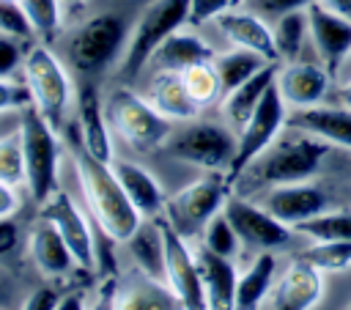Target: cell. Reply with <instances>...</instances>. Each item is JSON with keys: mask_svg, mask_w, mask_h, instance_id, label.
<instances>
[{"mask_svg": "<svg viewBox=\"0 0 351 310\" xmlns=\"http://www.w3.org/2000/svg\"><path fill=\"white\" fill-rule=\"evenodd\" d=\"M71 159H74V170H77V181H80L85 208H88L90 219L96 222L99 233L104 239H110L112 244L129 241L134 236V230L143 225L145 217L126 198V192L118 184L112 167L107 162L93 159L80 145L74 148Z\"/></svg>", "mask_w": 351, "mask_h": 310, "instance_id": "obj_1", "label": "cell"}, {"mask_svg": "<svg viewBox=\"0 0 351 310\" xmlns=\"http://www.w3.org/2000/svg\"><path fill=\"white\" fill-rule=\"evenodd\" d=\"M326 154H329V143L291 129V134H280L239 176L236 184H241L244 189H271L282 184L307 181L318 173Z\"/></svg>", "mask_w": 351, "mask_h": 310, "instance_id": "obj_2", "label": "cell"}, {"mask_svg": "<svg viewBox=\"0 0 351 310\" xmlns=\"http://www.w3.org/2000/svg\"><path fill=\"white\" fill-rule=\"evenodd\" d=\"M129 25L121 14H93L66 36V60L74 71L93 77L121 63Z\"/></svg>", "mask_w": 351, "mask_h": 310, "instance_id": "obj_3", "label": "cell"}, {"mask_svg": "<svg viewBox=\"0 0 351 310\" xmlns=\"http://www.w3.org/2000/svg\"><path fill=\"white\" fill-rule=\"evenodd\" d=\"M22 82L30 91L33 107L49 121L52 129H63L69 107L77 102L69 69L47 44H30L22 58Z\"/></svg>", "mask_w": 351, "mask_h": 310, "instance_id": "obj_4", "label": "cell"}, {"mask_svg": "<svg viewBox=\"0 0 351 310\" xmlns=\"http://www.w3.org/2000/svg\"><path fill=\"white\" fill-rule=\"evenodd\" d=\"M19 140L25 156V189L30 200L44 206L58 192V167H60V143L58 129L30 104L19 112Z\"/></svg>", "mask_w": 351, "mask_h": 310, "instance_id": "obj_5", "label": "cell"}, {"mask_svg": "<svg viewBox=\"0 0 351 310\" xmlns=\"http://www.w3.org/2000/svg\"><path fill=\"white\" fill-rule=\"evenodd\" d=\"M184 25H189V0H148L137 25L129 30V41L118 63V77L123 82H134L151 63L159 44Z\"/></svg>", "mask_w": 351, "mask_h": 310, "instance_id": "obj_6", "label": "cell"}, {"mask_svg": "<svg viewBox=\"0 0 351 310\" xmlns=\"http://www.w3.org/2000/svg\"><path fill=\"white\" fill-rule=\"evenodd\" d=\"M236 143L239 137L228 129V123L192 118V121H184L181 129H173L162 148L167 151V156L184 165L228 173L236 156Z\"/></svg>", "mask_w": 351, "mask_h": 310, "instance_id": "obj_7", "label": "cell"}, {"mask_svg": "<svg viewBox=\"0 0 351 310\" xmlns=\"http://www.w3.org/2000/svg\"><path fill=\"white\" fill-rule=\"evenodd\" d=\"M107 118L110 126L123 137L126 145L134 151H151L165 145L173 132V121L159 115L151 102L132 88H115L107 99Z\"/></svg>", "mask_w": 351, "mask_h": 310, "instance_id": "obj_8", "label": "cell"}, {"mask_svg": "<svg viewBox=\"0 0 351 310\" xmlns=\"http://www.w3.org/2000/svg\"><path fill=\"white\" fill-rule=\"evenodd\" d=\"M230 178L222 170H208L203 178L186 184L184 189H178L176 195L167 198V219L184 233V236H195L206 228V222L222 211L228 195H230Z\"/></svg>", "mask_w": 351, "mask_h": 310, "instance_id": "obj_9", "label": "cell"}, {"mask_svg": "<svg viewBox=\"0 0 351 310\" xmlns=\"http://www.w3.org/2000/svg\"><path fill=\"white\" fill-rule=\"evenodd\" d=\"M285 107H288V104L282 102L277 85H271V88L263 93V99H261V104L255 107V112L250 115V121L239 129L236 156H233V162H230V167H228L230 184H236L239 176L280 137V132H282V126H285V118H288Z\"/></svg>", "mask_w": 351, "mask_h": 310, "instance_id": "obj_10", "label": "cell"}, {"mask_svg": "<svg viewBox=\"0 0 351 310\" xmlns=\"http://www.w3.org/2000/svg\"><path fill=\"white\" fill-rule=\"evenodd\" d=\"M225 217L230 219L233 230L239 233L241 244L258 252H274L293 241V228L271 217L261 203L247 200L244 195H228L222 206Z\"/></svg>", "mask_w": 351, "mask_h": 310, "instance_id": "obj_11", "label": "cell"}, {"mask_svg": "<svg viewBox=\"0 0 351 310\" xmlns=\"http://www.w3.org/2000/svg\"><path fill=\"white\" fill-rule=\"evenodd\" d=\"M159 228L165 239V283L178 294L186 310H206V294L195 247L170 219H159Z\"/></svg>", "mask_w": 351, "mask_h": 310, "instance_id": "obj_12", "label": "cell"}, {"mask_svg": "<svg viewBox=\"0 0 351 310\" xmlns=\"http://www.w3.org/2000/svg\"><path fill=\"white\" fill-rule=\"evenodd\" d=\"M38 217L49 219L60 230V236H63L66 247L71 250V258H74V263L80 269L96 272V263H99V258H96V236L90 230V222L85 217V211L74 203L71 195L55 192L41 206V214Z\"/></svg>", "mask_w": 351, "mask_h": 310, "instance_id": "obj_13", "label": "cell"}, {"mask_svg": "<svg viewBox=\"0 0 351 310\" xmlns=\"http://www.w3.org/2000/svg\"><path fill=\"white\" fill-rule=\"evenodd\" d=\"M261 206L280 222L296 228L299 222H307V219L324 214L329 206V198L321 187H315L310 181H296V184H282V187L266 189Z\"/></svg>", "mask_w": 351, "mask_h": 310, "instance_id": "obj_14", "label": "cell"}, {"mask_svg": "<svg viewBox=\"0 0 351 310\" xmlns=\"http://www.w3.org/2000/svg\"><path fill=\"white\" fill-rule=\"evenodd\" d=\"M307 25L315 52L329 74H337L343 58L351 52V19L324 8L321 3L307 5Z\"/></svg>", "mask_w": 351, "mask_h": 310, "instance_id": "obj_15", "label": "cell"}, {"mask_svg": "<svg viewBox=\"0 0 351 310\" xmlns=\"http://www.w3.org/2000/svg\"><path fill=\"white\" fill-rule=\"evenodd\" d=\"M77 134H80V148L90 154L99 162H112V137H110V118L107 107L101 104L99 93L93 85H82L77 91Z\"/></svg>", "mask_w": 351, "mask_h": 310, "instance_id": "obj_16", "label": "cell"}, {"mask_svg": "<svg viewBox=\"0 0 351 310\" xmlns=\"http://www.w3.org/2000/svg\"><path fill=\"white\" fill-rule=\"evenodd\" d=\"M324 296L321 269L293 258L271 288V310H313Z\"/></svg>", "mask_w": 351, "mask_h": 310, "instance_id": "obj_17", "label": "cell"}, {"mask_svg": "<svg viewBox=\"0 0 351 310\" xmlns=\"http://www.w3.org/2000/svg\"><path fill=\"white\" fill-rule=\"evenodd\" d=\"M329 71L324 66H315V63H285L282 69H277V91L282 96V102L293 110L299 107H313L318 104L324 96H326V88H329Z\"/></svg>", "mask_w": 351, "mask_h": 310, "instance_id": "obj_18", "label": "cell"}, {"mask_svg": "<svg viewBox=\"0 0 351 310\" xmlns=\"http://www.w3.org/2000/svg\"><path fill=\"white\" fill-rule=\"evenodd\" d=\"M285 126L313 134L329 145L351 148V110L348 107H326V104L299 107L285 118Z\"/></svg>", "mask_w": 351, "mask_h": 310, "instance_id": "obj_19", "label": "cell"}, {"mask_svg": "<svg viewBox=\"0 0 351 310\" xmlns=\"http://www.w3.org/2000/svg\"><path fill=\"white\" fill-rule=\"evenodd\" d=\"M217 27L219 33L233 44V47H241V49H252L258 55H263L266 60L277 63L280 55H277V47H274V33L271 27L263 22L261 14L244 8V11H225L219 14L217 19Z\"/></svg>", "mask_w": 351, "mask_h": 310, "instance_id": "obj_20", "label": "cell"}, {"mask_svg": "<svg viewBox=\"0 0 351 310\" xmlns=\"http://www.w3.org/2000/svg\"><path fill=\"white\" fill-rule=\"evenodd\" d=\"M115 310H186V307L165 280L148 277L134 269V274L118 280Z\"/></svg>", "mask_w": 351, "mask_h": 310, "instance_id": "obj_21", "label": "cell"}, {"mask_svg": "<svg viewBox=\"0 0 351 310\" xmlns=\"http://www.w3.org/2000/svg\"><path fill=\"white\" fill-rule=\"evenodd\" d=\"M195 258L200 266L203 294H206V310H236V266L233 258H222L211 250H206L200 241L192 244Z\"/></svg>", "mask_w": 351, "mask_h": 310, "instance_id": "obj_22", "label": "cell"}, {"mask_svg": "<svg viewBox=\"0 0 351 310\" xmlns=\"http://www.w3.org/2000/svg\"><path fill=\"white\" fill-rule=\"evenodd\" d=\"M27 255L44 277H63L77 266L60 230L44 217H38L27 230Z\"/></svg>", "mask_w": 351, "mask_h": 310, "instance_id": "obj_23", "label": "cell"}, {"mask_svg": "<svg viewBox=\"0 0 351 310\" xmlns=\"http://www.w3.org/2000/svg\"><path fill=\"white\" fill-rule=\"evenodd\" d=\"M118 184L123 187L126 198L134 203V208L145 217V219H156L165 206H167V195L162 189V184L156 181V176H151L143 165L129 162V159H112L110 162Z\"/></svg>", "mask_w": 351, "mask_h": 310, "instance_id": "obj_24", "label": "cell"}, {"mask_svg": "<svg viewBox=\"0 0 351 310\" xmlns=\"http://www.w3.org/2000/svg\"><path fill=\"white\" fill-rule=\"evenodd\" d=\"M143 96L151 102V107L159 115H165L173 123L192 121L200 112V107L192 102V96L181 80V71H156L148 80V88Z\"/></svg>", "mask_w": 351, "mask_h": 310, "instance_id": "obj_25", "label": "cell"}, {"mask_svg": "<svg viewBox=\"0 0 351 310\" xmlns=\"http://www.w3.org/2000/svg\"><path fill=\"white\" fill-rule=\"evenodd\" d=\"M274 80H277V63H266L247 82H241L239 88L228 91L222 96V118H225V123L239 132L250 121V115L255 112V107L261 104L263 93L274 85Z\"/></svg>", "mask_w": 351, "mask_h": 310, "instance_id": "obj_26", "label": "cell"}, {"mask_svg": "<svg viewBox=\"0 0 351 310\" xmlns=\"http://www.w3.org/2000/svg\"><path fill=\"white\" fill-rule=\"evenodd\" d=\"M214 49L208 41H203L197 33L189 30H176L173 36H167L159 49L154 52L151 63L156 66V71H184L195 63H206L214 60Z\"/></svg>", "mask_w": 351, "mask_h": 310, "instance_id": "obj_27", "label": "cell"}, {"mask_svg": "<svg viewBox=\"0 0 351 310\" xmlns=\"http://www.w3.org/2000/svg\"><path fill=\"white\" fill-rule=\"evenodd\" d=\"M274 252H258L236 280V310H261L263 299L274 288Z\"/></svg>", "mask_w": 351, "mask_h": 310, "instance_id": "obj_28", "label": "cell"}, {"mask_svg": "<svg viewBox=\"0 0 351 310\" xmlns=\"http://www.w3.org/2000/svg\"><path fill=\"white\" fill-rule=\"evenodd\" d=\"M123 247L129 250V258L137 272L165 280V239L159 219H143V225L134 230L129 241H123Z\"/></svg>", "mask_w": 351, "mask_h": 310, "instance_id": "obj_29", "label": "cell"}, {"mask_svg": "<svg viewBox=\"0 0 351 310\" xmlns=\"http://www.w3.org/2000/svg\"><path fill=\"white\" fill-rule=\"evenodd\" d=\"M214 69H217V77H219V85H222V96L228 93V91H233V88H239L241 82H247L252 74H258L266 63H271V60H266L263 55H258V52H252V49H241V47H233V49H228V52H219V55H214Z\"/></svg>", "mask_w": 351, "mask_h": 310, "instance_id": "obj_30", "label": "cell"}, {"mask_svg": "<svg viewBox=\"0 0 351 310\" xmlns=\"http://www.w3.org/2000/svg\"><path fill=\"white\" fill-rule=\"evenodd\" d=\"M274 47H277V55L280 60H296L299 49H302V41L304 36L310 33V25H307V8L304 11H291V14H282L274 19Z\"/></svg>", "mask_w": 351, "mask_h": 310, "instance_id": "obj_31", "label": "cell"}, {"mask_svg": "<svg viewBox=\"0 0 351 310\" xmlns=\"http://www.w3.org/2000/svg\"><path fill=\"white\" fill-rule=\"evenodd\" d=\"M293 230L313 241H351V208L332 214L324 211L307 222H299Z\"/></svg>", "mask_w": 351, "mask_h": 310, "instance_id": "obj_32", "label": "cell"}, {"mask_svg": "<svg viewBox=\"0 0 351 310\" xmlns=\"http://www.w3.org/2000/svg\"><path fill=\"white\" fill-rule=\"evenodd\" d=\"M181 80H184V85H186V91H189V96H192V102L197 107L214 104L222 96V85H219V77H217V69H214L211 60L184 69Z\"/></svg>", "mask_w": 351, "mask_h": 310, "instance_id": "obj_33", "label": "cell"}, {"mask_svg": "<svg viewBox=\"0 0 351 310\" xmlns=\"http://www.w3.org/2000/svg\"><path fill=\"white\" fill-rule=\"evenodd\" d=\"M33 36L41 41H49L58 30H60V19H63V5L60 0H19Z\"/></svg>", "mask_w": 351, "mask_h": 310, "instance_id": "obj_34", "label": "cell"}, {"mask_svg": "<svg viewBox=\"0 0 351 310\" xmlns=\"http://www.w3.org/2000/svg\"><path fill=\"white\" fill-rule=\"evenodd\" d=\"M200 244H203L206 250L222 255V258H236V252H239V247H241V239H239V233L233 230V225H230V219L225 217V211H219V214H214V217L206 222V228L200 230Z\"/></svg>", "mask_w": 351, "mask_h": 310, "instance_id": "obj_35", "label": "cell"}, {"mask_svg": "<svg viewBox=\"0 0 351 310\" xmlns=\"http://www.w3.org/2000/svg\"><path fill=\"white\" fill-rule=\"evenodd\" d=\"M299 258L321 272H343L351 266V241H313V247L299 252Z\"/></svg>", "mask_w": 351, "mask_h": 310, "instance_id": "obj_36", "label": "cell"}, {"mask_svg": "<svg viewBox=\"0 0 351 310\" xmlns=\"http://www.w3.org/2000/svg\"><path fill=\"white\" fill-rule=\"evenodd\" d=\"M0 181L16 189L25 187V156H22L19 129L0 134Z\"/></svg>", "mask_w": 351, "mask_h": 310, "instance_id": "obj_37", "label": "cell"}, {"mask_svg": "<svg viewBox=\"0 0 351 310\" xmlns=\"http://www.w3.org/2000/svg\"><path fill=\"white\" fill-rule=\"evenodd\" d=\"M0 33L19 38V41L33 38V27H30L19 0H0Z\"/></svg>", "mask_w": 351, "mask_h": 310, "instance_id": "obj_38", "label": "cell"}, {"mask_svg": "<svg viewBox=\"0 0 351 310\" xmlns=\"http://www.w3.org/2000/svg\"><path fill=\"white\" fill-rule=\"evenodd\" d=\"M30 91L25 82H16L14 77H0V115L3 112H22L30 107Z\"/></svg>", "mask_w": 351, "mask_h": 310, "instance_id": "obj_39", "label": "cell"}, {"mask_svg": "<svg viewBox=\"0 0 351 310\" xmlns=\"http://www.w3.org/2000/svg\"><path fill=\"white\" fill-rule=\"evenodd\" d=\"M244 3H247L250 11H255L261 16H269V19H277V16L291 14V11H304L315 0H244Z\"/></svg>", "mask_w": 351, "mask_h": 310, "instance_id": "obj_40", "label": "cell"}, {"mask_svg": "<svg viewBox=\"0 0 351 310\" xmlns=\"http://www.w3.org/2000/svg\"><path fill=\"white\" fill-rule=\"evenodd\" d=\"M22 44L19 38H11L5 33H0V77H14L16 69H22Z\"/></svg>", "mask_w": 351, "mask_h": 310, "instance_id": "obj_41", "label": "cell"}, {"mask_svg": "<svg viewBox=\"0 0 351 310\" xmlns=\"http://www.w3.org/2000/svg\"><path fill=\"white\" fill-rule=\"evenodd\" d=\"M233 0H189V25H203L230 11Z\"/></svg>", "mask_w": 351, "mask_h": 310, "instance_id": "obj_42", "label": "cell"}, {"mask_svg": "<svg viewBox=\"0 0 351 310\" xmlns=\"http://www.w3.org/2000/svg\"><path fill=\"white\" fill-rule=\"evenodd\" d=\"M58 299L60 294L52 288V285H38L22 305V310H55L58 307Z\"/></svg>", "mask_w": 351, "mask_h": 310, "instance_id": "obj_43", "label": "cell"}, {"mask_svg": "<svg viewBox=\"0 0 351 310\" xmlns=\"http://www.w3.org/2000/svg\"><path fill=\"white\" fill-rule=\"evenodd\" d=\"M115 288H118V277H104L88 310H115Z\"/></svg>", "mask_w": 351, "mask_h": 310, "instance_id": "obj_44", "label": "cell"}, {"mask_svg": "<svg viewBox=\"0 0 351 310\" xmlns=\"http://www.w3.org/2000/svg\"><path fill=\"white\" fill-rule=\"evenodd\" d=\"M19 241V228L14 222V217H3L0 219V258L8 255Z\"/></svg>", "mask_w": 351, "mask_h": 310, "instance_id": "obj_45", "label": "cell"}, {"mask_svg": "<svg viewBox=\"0 0 351 310\" xmlns=\"http://www.w3.org/2000/svg\"><path fill=\"white\" fill-rule=\"evenodd\" d=\"M19 203H22V200H19L16 187L0 181V219H3V217H14V214L19 211Z\"/></svg>", "mask_w": 351, "mask_h": 310, "instance_id": "obj_46", "label": "cell"}, {"mask_svg": "<svg viewBox=\"0 0 351 310\" xmlns=\"http://www.w3.org/2000/svg\"><path fill=\"white\" fill-rule=\"evenodd\" d=\"M55 310H85V302H82V294L71 291V294H63L58 299V307Z\"/></svg>", "mask_w": 351, "mask_h": 310, "instance_id": "obj_47", "label": "cell"}, {"mask_svg": "<svg viewBox=\"0 0 351 310\" xmlns=\"http://www.w3.org/2000/svg\"><path fill=\"white\" fill-rule=\"evenodd\" d=\"M324 8H329V11H335V14H340V16H346V19H351V0H318Z\"/></svg>", "mask_w": 351, "mask_h": 310, "instance_id": "obj_48", "label": "cell"}, {"mask_svg": "<svg viewBox=\"0 0 351 310\" xmlns=\"http://www.w3.org/2000/svg\"><path fill=\"white\" fill-rule=\"evenodd\" d=\"M337 102L351 110V82H346L343 88H337Z\"/></svg>", "mask_w": 351, "mask_h": 310, "instance_id": "obj_49", "label": "cell"}, {"mask_svg": "<svg viewBox=\"0 0 351 310\" xmlns=\"http://www.w3.org/2000/svg\"><path fill=\"white\" fill-rule=\"evenodd\" d=\"M85 0H60V5H63V11H74V8H80Z\"/></svg>", "mask_w": 351, "mask_h": 310, "instance_id": "obj_50", "label": "cell"}, {"mask_svg": "<svg viewBox=\"0 0 351 310\" xmlns=\"http://www.w3.org/2000/svg\"><path fill=\"white\" fill-rule=\"evenodd\" d=\"M346 310H351V305H348V307H346Z\"/></svg>", "mask_w": 351, "mask_h": 310, "instance_id": "obj_51", "label": "cell"}]
</instances>
